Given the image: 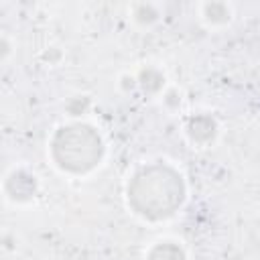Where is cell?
Returning <instances> with one entry per match:
<instances>
[{
	"label": "cell",
	"mask_w": 260,
	"mask_h": 260,
	"mask_svg": "<svg viewBox=\"0 0 260 260\" xmlns=\"http://www.w3.org/2000/svg\"><path fill=\"white\" fill-rule=\"evenodd\" d=\"M183 193L185 189L181 177L165 165H152L142 169L128 187L132 207L150 219L171 215L181 205Z\"/></svg>",
	"instance_id": "cell-1"
},
{
	"label": "cell",
	"mask_w": 260,
	"mask_h": 260,
	"mask_svg": "<svg viewBox=\"0 0 260 260\" xmlns=\"http://www.w3.org/2000/svg\"><path fill=\"white\" fill-rule=\"evenodd\" d=\"M102 140L93 132V128L77 124L61 128L53 138V156L59 162V167L73 171V173H85L93 169L102 156Z\"/></svg>",
	"instance_id": "cell-2"
},
{
	"label": "cell",
	"mask_w": 260,
	"mask_h": 260,
	"mask_svg": "<svg viewBox=\"0 0 260 260\" xmlns=\"http://www.w3.org/2000/svg\"><path fill=\"white\" fill-rule=\"evenodd\" d=\"M6 189H8L10 197H14V199H28L35 193V179L22 171L12 173L6 183Z\"/></svg>",
	"instance_id": "cell-3"
},
{
	"label": "cell",
	"mask_w": 260,
	"mask_h": 260,
	"mask_svg": "<svg viewBox=\"0 0 260 260\" xmlns=\"http://www.w3.org/2000/svg\"><path fill=\"white\" fill-rule=\"evenodd\" d=\"M148 260H185V254H183L181 248H177V246L167 242V244H158L150 252Z\"/></svg>",
	"instance_id": "cell-4"
},
{
	"label": "cell",
	"mask_w": 260,
	"mask_h": 260,
	"mask_svg": "<svg viewBox=\"0 0 260 260\" xmlns=\"http://www.w3.org/2000/svg\"><path fill=\"white\" fill-rule=\"evenodd\" d=\"M201 124H203V116L191 120V124H189V134H191L195 140H207V138H211L213 132H215V130H213V128H215L213 120L209 118V120L205 122V126H201Z\"/></svg>",
	"instance_id": "cell-5"
}]
</instances>
